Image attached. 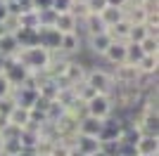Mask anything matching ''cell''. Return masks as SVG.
Listing matches in <instances>:
<instances>
[{
  "label": "cell",
  "mask_w": 159,
  "mask_h": 156,
  "mask_svg": "<svg viewBox=\"0 0 159 156\" xmlns=\"http://www.w3.org/2000/svg\"><path fill=\"white\" fill-rule=\"evenodd\" d=\"M100 130H102V121H100V118L88 116L86 121L81 123V135H83V137H98Z\"/></svg>",
  "instance_id": "obj_12"
},
{
  "label": "cell",
  "mask_w": 159,
  "mask_h": 156,
  "mask_svg": "<svg viewBox=\"0 0 159 156\" xmlns=\"http://www.w3.org/2000/svg\"><path fill=\"white\" fill-rule=\"evenodd\" d=\"M150 0H126V7H147Z\"/></svg>",
  "instance_id": "obj_23"
},
{
  "label": "cell",
  "mask_w": 159,
  "mask_h": 156,
  "mask_svg": "<svg viewBox=\"0 0 159 156\" xmlns=\"http://www.w3.org/2000/svg\"><path fill=\"white\" fill-rule=\"evenodd\" d=\"M71 5H74V0H52V10H55L57 14L71 12Z\"/></svg>",
  "instance_id": "obj_19"
},
{
  "label": "cell",
  "mask_w": 159,
  "mask_h": 156,
  "mask_svg": "<svg viewBox=\"0 0 159 156\" xmlns=\"http://www.w3.org/2000/svg\"><path fill=\"white\" fill-rule=\"evenodd\" d=\"M5 33H7V31H5V24H0V38H2Z\"/></svg>",
  "instance_id": "obj_27"
},
{
  "label": "cell",
  "mask_w": 159,
  "mask_h": 156,
  "mask_svg": "<svg viewBox=\"0 0 159 156\" xmlns=\"http://www.w3.org/2000/svg\"><path fill=\"white\" fill-rule=\"evenodd\" d=\"M83 40H81V33H64L60 40V54H79Z\"/></svg>",
  "instance_id": "obj_5"
},
{
  "label": "cell",
  "mask_w": 159,
  "mask_h": 156,
  "mask_svg": "<svg viewBox=\"0 0 159 156\" xmlns=\"http://www.w3.org/2000/svg\"><path fill=\"white\" fill-rule=\"evenodd\" d=\"M107 62H112V64H124L126 62V43H119V40H112V45L107 47V52L102 54Z\"/></svg>",
  "instance_id": "obj_7"
},
{
  "label": "cell",
  "mask_w": 159,
  "mask_h": 156,
  "mask_svg": "<svg viewBox=\"0 0 159 156\" xmlns=\"http://www.w3.org/2000/svg\"><path fill=\"white\" fill-rule=\"evenodd\" d=\"M86 7L90 14H100L107 7V0H86Z\"/></svg>",
  "instance_id": "obj_18"
},
{
  "label": "cell",
  "mask_w": 159,
  "mask_h": 156,
  "mask_svg": "<svg viewBox=\"0 0 159 156\" xmlns=\"http://www.w3.org/2000/svg\"><path fill=\"white\" fill-rule=\"evenodd\" d=\"M150 33H147V28L145 26H131V31H128V38H126V43H135V45H140L143 40L147 38Z\"/></svg>",
  "instance_id": "obj_15"
},
{
  "label": "cell",
  "mask_w": 159,
  "mask_h": 156,
  "mask_svg": "<svg viewBox=\"0 0 159 156\" xmlns=\"http://www.w3.org/2000/svg\"><path fill=\"white\" fill-rule=\"evenodd\" d=\"M0 73H5V57H0Z\"/></svg>",
  "instance_id": "obj_26"
},
{
  "label": "cell",
  "mask_w": 159,
  "mask_h": 156,
  "mask_svg": "<svg viewBox=\"0 0 159 156\" xmlns=\"http://www.w3.org/2000/svg\"><path fill=\"white\" fill-rule=\"evenodd\" d=\"M17 52H19V43L14 38L12 33H5L2 38H0V57H17Z\"/></svg>",
  "instance_id": "obj_9"
},
{
  "label": "cell",
  "mask_w": 159,
  "mask_h": 156,
  "mask_svg": "<svg viewBox=\"0 0 159 156\" xmlns=\"http://www.w3.org/2000/svg\"><path fill=\"white\" fill-rule=\"evenodd\" d=\"M138 71L140 73H150V76H157V54H145V57L138 62Z\"/></svg>",
  "instance_id": "obj_13"
},
{
  "label": "cell",
  "mask_w": 159,
  "mask_h": 156,
  "mask_svg": "<svg viewBox=\"0 0 159 156\" xmlns=\"http://www.w3.org/2000/svg\"><path fill=\"white\" fill-rule=\"evenodd\" d=\"M17 7H19V14L33 12V5H31V0H17Z\"/></svg>",
  "instance_id": "obj_22"
},
{
  "label": "cell",
  "mask_w": 159,
  "mask_h": 156,
  "mask_svg": "<svg viewBox=\"0 0 159 156\" xmlns=\"http://www.w3.org/2000/svg\"><path fill=\"white\" fill-rule=\"evenodd\" d=\"M19 28H38V17H36V12L19 14Z\"/></svg>",
  "instance_id": "obj_16"
},
{
  "label": "cell",
  "mask_w": 159,
  "mask_h": 156,
  "mask_svg": "<svg viewBox=\"0 0 159 156\" xmlns=\"http://www.w3.org/2000/svg\"><path fill=\"white\" fill-rule=\"evenodd\" d=\"M33 12H43V10H52V0H31Z\"/></svg>",
  "instance_id": "obj_20"
},
{
  "label": "cell",
  "mask_w": 159,
  "mask_h": 156,
  "mask_svg": "<svg viewBox=\"0 0 159 156\" xmlns=\"http://www.w3.org/2000/svg\"><path fill=\"white\" fill-rule=\"evenodd\" d=\"M109 7H126V0H107Z\"/></svg>",
  "instance_id": "obj_25"
},
{
  "label": "cell",
  "mask_w": 159,
  "mask_h": 156,
  "mask_svg": "<svg viewBox=\"0 0 159 156\" xmlns=\"http://www.w3.org/2000/svg\"><path fill=\"white\" fill-rule=\"evenodd\" d=\"M10 88H12V85H10V80L0 73V99H5L7 95H10Z\"/></svg>",
  "instance_id": "obj_21"
},
{
  "label": "cell",
  "mask_w": 159,
  "mask_h": 156,
  "mask_svg": "<svg viewBox=\"0 0 159 156\" xmlns=\"http://www.w3.org/2000/svg\"><path fill=\"white\" fill-rule=\"evenodd\" d=\"M7 17H10V12H7V5L2 2V0H0V24H2Z\"/></svg>",
  "instance_id": "obj_24"
},
{
  "label": "cell",
  "mask_w": 159,
  "mask_h": 156,
  "mask_svg": "<svg viewBox=\"0 0 159 156\" xmlns=\"http://www.w3.org/2000/svg\"><path fill=\"white\" fill-rule=\"evenodd\" d=\"M140 50L145 52V54H157V36H147L140 43Z\"/></svg>",
  "instance_id": "obj_17"
},
{
  "label": "cell",
  "mask_w": 159,
  "mask_h": 156,
  "mask_svg": "<svg viewBox=\"0 0 159 156\" xmlns=\"http://www.w3.org/2000/svg\"><path fill=\"white\" fill-rule=\"evenodd\" d=\"M36 17H38V28H52L57 12L55 10H43V12H36Z\"/></svg>",
  "instance_id": "obj_14"
},
{
  "label": "cell",
  "mask_w": 159,
  "mask_h": 156,
  "mask_svg": "<svg viewBox=\"0 0 159 156\" xmlns=\"http://www.w3.org/2000/svg\"><path fill=\"white\" fill-rule=\"evenodd\" d=\"M114 76L119 78V80H126V83H135L138 80V76H140V71H138V66H133V64H119L116 66V73Z\"/></svg>",
  "instance_id": "obj_11"
},
{
  "label": "cell",
  "mask_w": 159,
  "mask_h": 156,
  "mask_svg": "<svg viewBox=\"0 0 159 156\" xmlns=\"http://www.w3.org/2000/svg\"><path fill=\"white\" fill-rule=\"evenodd\" d=\"M100 17H102V21H105L107 28H109V26H114L116 21L126 19V7H109V5H107L105 10L100 12Z\"/></svg>",
  "instance_id": "obj_8"
},
{
  "label": "cell",
  "mask_w": 159,
  "mask_h": 156,
  "mask_svg": "<svg viewBox=\"0 0 159 156\" xmlns=\"http://www.w3.org/2000/svg\"><path fill=\"white\" fill-rule=\"evenodd\" d=\"M52 28H55V31H60L62 36H64V33H76V31H79V19H76L71 12H62V14H57Z\"/></svg>",
  "instance_id": "obj_4"
},
{
  "label": "cell",
  "mask_w": 159,
  "mask_h": 156,
  "mask_svg": "<svg viewBox=\"0 0 159 156\" xmlns=\"http://www.w3.org/2000/svg\"><path fill=\"white\" fill-rule=\"evenodd\" d=\"M128 31H131V24H128L126 19H121V21H116L114 26H109V28H107V36H109L112 40L126 43V38H128Z\"/></svg>",
  "instance_id": "obj_10"
},
{
  "label": "cell",
  "mask_w": 159,
  "mask_h": 156,
  "mask_svg": "<svg viewBox=\"0 0 159 156\" xmlns=\"http://www.w3.org/2000/svg\"><path fill=\"white\" fill-rule=\"evenodd\" d=\"M109 111H112V106H109V99H107V95H95L90 102H88V114L93 118H102L109 116Z\"/></svg>",
  "instance_id": "obj_2"
},
{
  "label": "cell",
  "mask_w": 159,
  "mask_h": 156,
  "mask_svg": "<svg viewBox=\"0 0 159 156\" xmlns=\"http://www.w3.org/2000/svg\"><path fill=\"white\" fill-rule=\"evenodd\" d=\"M86 78H88V88H93L98 95H107L109 85H112V76L102 69H93L90 73H86Z\"/></svg>",
  "instance_id": "obj_1"
},
{
  "label": "cell",
  "mask_w": 159,
  "mask_h": 156,
  "mask_svg": "<svg viewBox=\"0 0 159 156\" xmlns=\"http://www.w3.org/2000/svg\"><path fill=\"white\" fill-rule=\"evenodd\" d=\"M86 45H88V52H90V54H98V57H102V54L107 52V47L112 45V38H109L107 33L88 36V38H86Z\"/></svg>",
  "instance_id": "obj_3"
},
{
  "label": "cell",
  "mask_w": 159,
  "mask_h": 156,
  "mask_svg": "<svg viewBox=\"0 0 159 156\" xmlns=\"http://www.w3.org/2000/svg\"><path fill=\"white\" fill-rule=\"evenodd\" d=\"M79 28L86 31V36H98V33H107V24L102 21L100 14H88L86 19L79 24Z\"/></svg>",
  "instance_id": "obj_6"
}]
</instances>
